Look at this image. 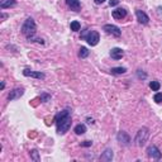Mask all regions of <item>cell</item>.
Returning a JSON list of instances; mask_svg holds the SVG:
<instances>
[{"label":"cell","mask_w":162,"mask_h":162,"mask_svg":"<svg viewBox=\"0 0 162 162\" xmlns=\"http://www.w3.org/2000/svg\"><path fill=\"white\" fill-rule=\"evenodd\" d=\"M56 127H57V133L63 135L66 132H69V129L71 128V110L70 109H63L62 111L57 114L55 117Z\"/></svg>","instance_id":"cell-1"},{"label":"cell","mask_w":162,"mask_h":162,"mask_svg":"<svg viewBox=\"0 0 162 162\" xmlns=\"http://www.w3.org/2000/svg\"><path fill=\"white\" fill-rule=\"evenodd\" d=\"M36 31H37V27H36V23H34L33 18H27L22 27V33L24 34L28 39H31V38L36 34Z\"/></svg>","instance_id":"cell-2"},{"label":"cell","mask_w":162,"mask_h":162,"mask_svg":"<svg viewBox=\"0 0 162 162\" xmlns=\"http://www.w3.org/2000/svg\"><path fill=\"white\" fill-rule=\"evenodd\" d=\"M81 38L86 39V42L89 43L90 46H96L100 41L99 33L95 31H89V29H85L84 32L81 33Z\"/></svg>","instance_id":"cell-3"},{"label":"cell","mask_w":162,"mask_h":162,"mask_svg":"<svg viewBox=\"0 0 162 162\" xmlns=\"http://www.w3.org/2000/svg\"><path fill=\"white\" fill-rule=\"evenodd\" d=\"M148 137H149V131L148 128H146V127H143V128H141L139 131H138L137 135H135V144H137L138 147H142L144 143L148 141Z\"/></svg>","instance_id":"cell-4"},{"label":"cell","mask_w":162,"mask_h":162,"mask_svg":"<svg viewBox=\"0 0 162 162\" xmlns=\"http://www.w3.org/2000/svg\"><path fill=\"white\" fill-rule=\"evenodd\" d=\"M147 155H148L149 157H152L153 160H160L162 153H161L160 149L155 146V144H152V146H149L148 148H147Z\"/></svg>","instance_id":"cell-5"},{"label":"cell","mask_w":162,"mask_h":162,"mask_svg":"<svg viewBox=\"0 0 162 162\" xmlns=\"http://www.w3.org/2000/svg\"><path fill=\"white\" fill-rule=\"evenodd\" d=\"M23 75L27 76V77H34V79H38V80H43L46 77V75L43 72H37V71H32L29 69H24L23 70Z\"/></svg>","instance_id":"cell-6"},{"label":"cell","mask_w":162,"mask_h":162,"mask_svg":"<svg viewBox=\"0 0 162 162\" xmlns=\"http://www.w3.org/2000/svg\"><path fill=\"white\" fill-rule=\"evenodd\" d=\"M104 31L107 32V33L113 34V36H115V37H120V34H122V31H120L117 25H113V24H105Z\"/></svg>","instance_id":"cell-7"},{"label":"cell","mask_w":162,"mask_h":162,"mask_svg":"<svg viewBox=\"0 0 162 162\" xmlns=\"http://www.w3.org/2000/svg\"><path fill=\"white\" fill-rule=\"evenodd\" d=\"M117 139H118V142L119 143H122V144H124V146H127V144H129V142H131V138H129V135L125 133V132H119L117 135Z\"/></svg>","instance_id":"cell-8"},{"label":"cell","mask_w":162,"mask_h":162,"mask_svg":"<svg viewBox=\"0 0 162 162\" xmlns=\"http://www.w3.org/2000/svg\"><path fill=\"white\" fill-rule=\"evenodd\" d=\"M66 4H67V7L73 11H79L81 8L80 0H66Z\"/></svg>","instance_id":"cell-9"},{"label":"cell","mask_w":162,"mask_h":162,"mask_svg":"<svg viewBox=\"0 0 162 162\" xmlns=\"http://www.w3.org/2000/svg\"><path fill=\"white\" fill-rule=\"evenodd\" d=\"M135 15H137V19H138V22L139 23H142V24H147L148 23V15H147L144 11L142 10H135Z\"/></svg>","instance_id":"cell-10"},{"label":"cell","mask_w":162,"mask_h":162,"mask_svg":"<svg viewBox=\"0 0 162 162\" xmlns=\"http://www.w3.org/2000/svg\"><path fill=\"white\" fill-rule=\"evenodd\" d=\"M24 94V90L23 89H14L13 91H10V94L8 95V99H9V101H11V100H15L20 98V96Z\"/></svg>","instance_id":"cell-11"},{"label":"cell","mask_w":162,"mask_h":162,"mask_svg":"<svg viewBox=\"0 0 162 162\" xmlns=\"http://www.w3.org/2000/svg\"><path fill=\"white\" fill-rule=\"evenodd\" d=\"M110 56H111V58H114V60H120V58L124 56V51H123L122 48L115 47V48H113L110 51Z\"/></svg>","instance_id":"cell-12"},{"label":"cell","mask_w":162,"mask_h":162,"mask_svg":"<svg viewBox=\"0 0 162 162\" xmlns=\"http://www.w3.org/2000/svg\"><path fill=\"white\" fill-rule=\"evenodd\" d=\"M125 15H127V10L125 9H123V8H117L115 10H113V18L114 19H123V18H125Z\"/></svg>","instance_id":"cell-13"},{"label":"cell","mask_w":162,"mask_h":162,"mask_svg":"<svg viewBox=\"0 0 162 162\" xmlns=\"http://www.w3.org/2000/svg\"><path fill=\"white\" fill-rule=\"evenodd\" d=\"M17 4V0H0V8L1 9H7V8L14 7Z\"/></svg>","instance_id":"cell-14"},{"label":"cell","mask_w":162,"mask_h":162,"mask_svg":"<svg viewBox=\"0 0 162 162\" xmlns=\"http://www.w3.org/2000/svg\"><path fill=\"white\" fill-rule=\"evenodd\" d=\"M111 158H113V151L110 148L105 149L104 153L100 156V160H103V161H111Z\"/></svg>","instance_id":"cell-15"},{"label":"cell","mask_w":162,"mask_h":162,"mask_svg":"<svg viewBox=\"0 0 162 162\" xmlns=\"http://www.w3.org/2000/svg\"><path fill=\"white\" fill-rule=\"evenodd\" d=\"M85 132H86V127H85V124H77L75 127V133L76 134L81 135V134H84Z\"/></svg>","instance_id":"cell-16"},{"label":"cell","mask_w":162,"mask_h":162,"mask_svg":"<svg viewBox=\"0 0 162 162\" xmlns=\"http://www.w3.org/2000/svg\"><path fill=\"white\" fill-rule=\"evenodd\" d=\"M127 71L125 67H113V69L110 70V72L113 73V75H122V73H124Z\"/></svg>","instance_id":"cell-17"},{"label":"cell","mask_w":162,"mask_h":162,"mask_svg":"<svg viewBox=\"0 0 162 162\" xmlns=\"http://www.w3.org/2000/svg\"><path fill=\"white\" fill-rule=\"evenodd\" d=\"M70 27H71V31H73V32H77V31H80L81 25H80V23H79L77 20H73V22H71Z\"/></svg>","instance_id":"cell-18"},{"label":"cell","mask_w":162,"mask_h":162,"mask_svg":"<svg viewBox=\"0 0 162 162\" xmlns=\"http://www.w3.org/2000/svg\"><path fill=\"white\" fill-rule=\"evenodd\" d=\"M87 56H89V51H87V48L86 47H81L80 52H79V57L85 58V57H87Z\"/></svg>","instance_id":"cell-19"},{"label":"cell","mask_w":162,"mask_h":162,"mask_svg":"<svg viewBox=\"0 0 162 162\" xmlns=\"http://www.w3.org/2000/svg\"><path fill=\"white\" fill-rule=\"evenodd\" d=\"M149 87H151L153 91H158L160 90V87H161V85H160V82L158 81H151L149 82Z\"/></svg>","instance_id":"cell-20"},{"label":"cell","mask_w":162,"mask_h":162,"mask_svg":"<svg viewBox=\"0 0 162 162\" xmlns=\"http://www.w3.org/2000/svg\"><path fill=\"white\" fill-rule=\"evenodd\" d=\"M153 100H155L157 104H161L162 103V93H156L155 96H153Z\"/></svg>","instance_id":"cell-21"},{"label":"cell","mask_w":162,"mask_h":162,"mask_svg":"<svg viewBox=\"0 0 162 162\" xmlns=\"http://www.w3.org/2000/svg\"><path fill=\"white\" fill-rule=\"evenodd\" d=\"M31 157H32V160H34V161H39L41 158H39V156H38V151L37 149H33V151L31 152Z\"/></svg>","instance_id":"cell-22"},{"label":"cell","mask_w":162,"mask_h":162,"mask_svg":"<svg viewBox=\"0 0 162 162\" xmlns=\"http://www.w3.org/2000/svg\"><path fill=\"white\" fill-rule=\"evenodd\" d=\"M41 100H42L43 103H47V101H49V100H51V95H48V94L43 93L42 95H41Z\"/></svg>","instance_id":"cell-23"},{"label":"cell","mask_w":162,"mask_h":162,"mask_svg":"<svg viewBox=\"0 0 162 162\" xmlns=\"http://www.w3.org/2000/svg\"><path fill=\"white\" fill-rule=\"evenodd\" d=\"M118 4H119V0H109V5L110 7H115Z\"/></svg>","instance_id":"cell-24"},{"label":"cell","mask_w":162,"mask_h":162,"mask_svg":"<svg viewBox=\"0 0 162 162\" xmlns=\"http://www.w3.org/2000/svg\"><path fill=\"white\" fill-rule=\"evenodd\" d=\"M91 144H93V142H90V141H85V142L81 143V146L82 147H90Z\"/></svg>","instance_id":"cell-25"},{"label":"cell","mask_w":162,"mask_h":162,"mask_svg":"<svg viewBox=\"0 0 162 162\" xmlns=\"http://www.w3.org/2000/svg\"><path fill=\"white\" fill-rule=\"evenodd\" d=\"M87 123H89V124H94V119H90V118H87Z\"/></svg>","instance_id":"cell-26"},{"label":"cell","mask_w":162,"mask_h":162,"mask_svg":"<svg viewBox=\"0 0 162 162\" xmlns=\"http://www.w3.org/2000/svg\"><path fill=\"white\" fill-rule=\"evenodd\" d=\"M105 0H95V3L96 4H103V3H104Z\"/></svg>","instance_id":"cell-27"},{"label":"cell","mask_w":162,"mask_h":162,"mask_svg":"<svg viewBox=\"0 0 162 162\" xmlns=\"http://www.w3.org/2000/svg\"><path fill=\"white\" fill-rule=\"evenodd\" d=\"M4 87H5V82L3 81V82H1V89H4Z\"/></svg>","instance_id":"cell-28"}]
</instances>
